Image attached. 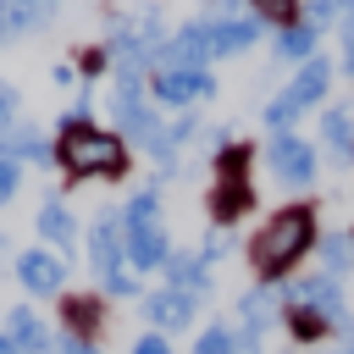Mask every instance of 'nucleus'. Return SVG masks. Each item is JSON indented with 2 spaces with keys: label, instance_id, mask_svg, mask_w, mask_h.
I'll use <instances>...</instances> for the list:
<instances>
[{
  "label": "nucleus",
  "instance_id": "14",
  "mask_svg": "<svg viewBox=\"0 0 354 354\" xmlns=\"http://www.w3.org/2000/svg\"><path fill=\"white\" fill-rule=\"evenodd\" d=\"M55 310H61V332L100 343V326H105V299L100 293H61Z\"/></svg>",
  "mask_w": 354,
  "mask_h": 354
},
{
  "label": "nucleus",
  "instance_id": "7",
  "mask_svg": "<svg viewBox=\"0 0 354 354\" xmlns=\"http://www.w3.org/2000/svg\"><path fill=\"white\" fill-rule=\"evenodd\" d=\"M205 94H216V77H210V72H183V66L149 72V100H155V105L188 111V105H199Z\"/></svg>",
  "mask_w": 354,
  "mask_h": 354
},
{
  "label": "nucleus",
  "instance_id": "18",
  "mask_svg": "<svg viewBox=\"0 0 354 354\" xmlns=\"http://www.w3.org/2000/svg\"><path fill=\"white\" fill-rule=\"evenodd\" d=\"M260 17L249 11V17H227V22H210V50L216 55H238V50H249L254 39H260Z\"/></svg>",
  "mask_w": 354,
  "mask_h": 354
},
{
  "label": "nucleus",
  "instance_id": "25",
  "mask_svg": "<svg viewBox=\"0 0 354 354\" xmlns=\"http://www.w3.org/2000/svg\"><path fill=\"white\" fill-rule=\"evenodd\" d=\"M254 17H260V22L293 28V22H299V0H254Z\"/></svg>",
  "mask_w": 354,
  "mask_h": 354
},
{
  "label": "nucleus",
  "instance_id": "22",
  "mask_svg": "<svg viewBox=\"0 0 354 354\" xmlns=\"http://www.w3.org/2000/svg\"><path fill=\"white\" fill-rule=\"evenodd\" d=\"M238 310H243V332H254V337H260V326L277 315V293H271V288H254V293H243V304H238Z\"/></svg>",
  "mask_w": 354,
  "mask_h": 354
},
{
  "label": "nucleus",
  "instance_id": "3",
  "mask_svg": "<svg viewBox=\"0 0 354 354\" xmlns=\"http://www.w3.org/2000/svg\"><path fill=\"white\" fill-rule=\"evenodd\" d=\"M122 243H127V266H133V277L166 266L171 238H166L160 194H155V188H133V194H127V205H122Z\"/></svg>",
  "mask_w": 354,
  "mask_h": 354
},
{
  "label": "nucleus",
  "instance_id": "8",
  "mask_svg": "<svg viewBox=\"0 0 354 354\" xmlns=\"http://www.w3.org/2000/svg\"><path fill=\"white\" fill-rule=\"evenodd\" d=\"M210 22H183L177 33H166V44L155 50V72L160 66H183V72H205L210 61Z\"/></svg>",
  "mask_w": 354,
  "mask_h": 354
},
{
  "label": "nucleus",
  "instance_id": "17",
  "mask_svg": "<svg viewBox=\"0 0 354 354\" xmlns=\"http://www.w3.org/2000/svg\"><path fill=\"white\" fill-rule=\"evenodd\" d=\"M160 277H166V288H183V293H194V299H205V293H210V266H205L199 254L171 249V254H166V266H160Z\"/></svg>",
  "mask_w": 354,
  "mask_h": 354
},
{
  "label": "nucleus",
  "instance_id": "32",
  "mask_svg": "<svg viewBox=\"0 0 354 354\" xmlns=\"http://www.w3.org/2000/svg\"><path fill=\"white\" fill-rule=\"evenodd\" d=\"M227 249H232V238H227V227H216V232L205 238V249H199V260H205V266H216V260H221Z\"/></svg>",
  "mask_w": 354,
  "mask_h": 354
},
{
  "label": "nucleus",
  "instance_id": "34",
  "mask_svg": "<svg viewBox=\"0 0 354 354\" xmlns=\"http://www.w3.org/2000/svg\"><path fill=\"white\" fill-rule=\"evenodd\" d=\"M50 77H55V83H61V88H77V83H83V77H77V66H72V61H55V66H50Z\"/></svg>",
  "mask_w": 354,
  "mask_h": 354
},
{
  "label": "nucleus",
  "instance_id": "10",
  "mask_svg": "<svg viewBox=\"0 0 354 354\" xmlns=\"http://www.w3.org/2000/svg\"><path fill=\"white\" fill-rule=\"evenodd\" d=\"M0 155L17 166H55V133H44L39 122H17L11 133H0Z\"/></svg>",
  "mask_w": 354,
  "mask_h": 354
},
{
  "label": "nucleus",
  "instance_id": "39",
  "mask_svg": "<svg viewBox=\"0 0 354 354\" xmlns=\"http://www.w3.org/2000/svg\"><path fill=\"white\" fill-rule=\"evenodd\" d=\"M39 6H50V11H55V6H61V0H39Z\"/></svg>",
  "mask_w": 354,
  "mask_h": 354
},
{
  "label": "nucleus",
  "instance_id": "27",
  "mask_svg": "<svg viewBox=\"0 0 354 354\" xmlns=\"http://www.w3.org/2000/svg\"><path fill=\"white\" fill-rule=\"evenodd\" d=\"M17 122H22V94H17V88L0 77V133H11Z\"/></svg>",
  "mask_w": 354,
  "mask_h": 354
},
{
  "label": "nucleus",
  "instance_id": "30",
  "mask_svg": "<svg viewBox=\"0 0 354 354\" xmlns=\"http://www.w3.org/2000/svg\"><path fill=\"white\" fill-rule=\"evenodd\" d=\"M72 66H77V77H100V72L111 66V55H105V44H94V50H83Z\"/></svg>",
  "mask_w": 354,
  "mask_h": 354
},
{
  "label": "nucleus",
  "instance_id": "35",
  "mask_svg": "<svg viewBox=\"0 0 354 354\" xmlns=\"http://www.w3.org/2000/svg\"><path fill=\"white\" fill-rule=\"evenodd\" d=\"M343 66L354 72V17H343Z\"/></svg>",
  "mask_w": 354,
  "mask_h": 354
},
{
  "label": "nucleus",
  "instance_id": "2",
  "mask_svg": "<svg viewBox=\"0 0 354 354\" xmlns=\"http://www.w3.org/2000/svg\"><path fill=\"white\" fill-rule=\"evenodd\" d=\"M310 243H315V216H310L304 205H288V210H277V216L254 232L249 260H254L260 282H277V277H288V271L310 254Z\"/></svg>",
  "mask_w": 354,
  "mask_h": 354
},
{
  "label": "nucleus",
  "instance_id": "26",
  "mask_svg": "<svg viewBox=\"0 0 354 354\" xmlns=\"http://www.w3.org/2000/svg\"><path fill=\"white\" fill-rule=\"evenodd\" d=\"M288 326H293V337H299V343H315V337L326 332V321H321L315 310H288Z\"/></svg>",
  "mask_w": 354,
  "mask_h": 354
},
{
  "label": "nucleus",
  "instance_id": "38",
  "mask_svg": "<svg viewBox=\"0 0 354 354\" xmlns=\"http://www.w3.org/2000/svg\"><path fill=\"white\" fill-rule=\"evenodd\" d=\"M337 354H354V343H343V348H337Z\"/></svg>",
  "mask_w": 354,
  "mask_h": 354
},
{
  "label": "nucleus",
  "instance_id": "15",
  "mask_svg": "<svg viewBox=\"0 0 354 354\" xmlns=\"http://www.w3.org/2000/svg\"><path fill=\"white\" fill-rule=\"evenodd\" d=\"M0 332L17 343V354H50V343H55V332L44 326V315H39V310H28V304H11Z\"/></svg>",
  "mask_w": 354,
  "mask_h": 354
},
{
  "label": "nucleus",
  "instance_id": "12",
  "mask_svg": "<svg viewBox=\"0 0 354 354\" xmlns=\"http://www.w3.org/2000/svg\"><path fill=\"white\" fill-rule=\"evenodd\" d=\"M33 227H39V243H44V249H55L61 260L77 249V216L66 210V199H61V194H44V205H39Z\"/></svg>",
  "mask_w": 354,
  "mask_h": 354
},
{
  "label": "nucleus",
  "instance_id": "11",
  "mask_svg": "<svg viewBox=\"0 0 354 354\" xmlns=\"http://www.w3.org/2000/svg\"><path fill=\"white\" fill-rule=\"evenodd\" d=\"M194 310H199V299L183 293V288H155V293H144V321H149L160 337L194 326Z\"/></svg>",
  "mask_w": 354,
  "mask_h": 354
},
{
  "label": "nucleus",
  "instance_id": "20",
  "mask_svg": "<svg viewBox=\"0 0 354 354\" xmlns=\"http://www.w3.org/2000/svg\"><path fill=\"white\" fill-rule=\"evenodd\" d=\"M249 210V183H216L210 188V216L227 227V221H238Z\"/></svg>",
  "mask_w": 354,
  "mask_h": 354
},
{
  "label": "nucleus",
  "instance_id": "9",
  "mask_svg": "<svg viewBox=\"0 0 354 354\" xmlns=\"http://www.w3.org/2000/svg\"><path fill=\"white\" fill-rule=\"evenodd\" d=\"M266 160H271L277 183H288V188H310V183H315V149H310L299 133H271Z\"/></svg>",
  "mask_w": 354,
  "mask_h": 354
},
{
  "label": "nucleus",
  "instance_id": "29",
  "mask_svg": "<svg viewBox=\"0 0 354 354\" xmlns=\"http://www.w3.org/2000/svg\"><path fill=\"white\" fill-rule=\"evenodd\" d=\"M17 194H22V166H17V160H6V155H0V205H11V199H17Z\"/></svg>",
  "mask_w": 354,
  "mask_h": 354
},
{
  "label": "nucleus",
  "instance_id": "13",
  "mask_svg": "<svg viewBox=\"0 0 354 354\" xmlns=\"http://www.w3.org/2000/svg\"><path fill=\"white\" fill-rule=\"evenodd\" d=\"M288 299H293L299 310H315L326 326H348V315H343V293H337L332 277H304V282L288 288Z\"/></svg>",
  "mask_w": 354,
  "mask_h": 354
},
{
  "label": "nucleus",
  "instance_id": "4",
  "mask_svg": "<svg viewBox=\"0 0 354 354\" xmlns=\"http://www.w3.org/2000/svg\"><path fill=\"white\" fill-rule=\"evenodd\" d=\"M88 266L100 277V293H111V299H133L138 293V277H133L127 243H122V210H100L88 221Z\"/></svg>",
  "mask_w": 354,
  "mask_h": 354
},
{
  "label": "nucleus",
  "instance_id": "31",
  "mask_svg": "<svg viewBox=\"0 0 354 354\" xmlns=\"http://www.w3.org/2000/svg\"><path fill=\"white\" fill-rule=\"evenodd\" d=\"M50 354H100V343H88V337H72V332H55Z\"/></svg>",
  "mask_w": 354,
  "mask_h": 354
},
{
  "label": "nucleus",
  "instance_id": "24",
  "mask_svg": "<svg viewBox=\"0 0 354 354\" xmlns=\"http://www.w3.org/2000/svg\"><path fill=\"white\" fill-rule=\"evenodd\" d=\"M315 243H321L326 277H343V271H348V238H315Z\"/></svg>",
  "mask_w": 354,
  "mask_h": 354
},
{
  "label": "nucleus",
  "instance_id": "19",
  "mask_svg": "<svg viewBox=\"0 0 354 354\" xmlns=\"http://www.w3.org/2000/svg\"><path fill=\"white\" fill-rule=\"evenodd\" d=\"M321 138H326V155H332L337 166H348V160H354V116H348L343 105L321 116Z\"/></svg>",
  "mask_w": 354,
  "mask_h": 354
},
{
  "label": "nucleus",
  "instance_id": "5",
  "mask_svg": "<svg viewBox=\"0 0 354 354\" xmlns=\"http://www.w3.org/2000/svg\"><path fill=\"white\" fill-rule=\"evenodd\" d=\"M326 83H332V66H326L321 55H310V61L299 66V77H293L271 105H266V122H271L277 133H288V127H293V116H299V111H310V105L326 94Z\"/></svg>",
  "mask_w": 354,
  "mask_h": 354
},
{
  "label": "nucleus",
  "instance_id": "28",
  "mask_svg": "<svg viewBox=\"0 0 354 354\" xmlns=\"http://www.w3.org/2000/svg\"><path fill=\"white\" fill-rule=\"evenodd\" d=\"M332 17H354V0H310V22H332Z\"/></svg>",
  "mask_w": 354,
  "mask_h": 354
},
{
  "label": "nucleus",
  "instance_id": "16",
  "mask_svg": "<svg viewBox=\"0 0 354 354\" xmlns=\"http://www.w3.org/2000/svg\"><path fill=\"white\" fill-rule=\"evenodd\" d=\"M50 6H39V0H0V44H11V39H22V33H39V28H50Z\"/></svg>",
  "mask_w": 354,
  "mask_h": 354
},
{
  "label": "nucleus",
  "instance_id": "1",
  "mask_svg": "<svg viewBox=\"0 0 354 354\" xmlns=\"http://www.w3.org/2000/svg\"><path fill=\"white\" fill-rule=\"evenodd\" d=\"M55 166L72 183H116V177H127L133 155H127L122 133H111L100 122H61L55 116Z\"/></svg>",
  "mask_w": 354,
  "mask_h": 354
},
{
  "label": "nucleus",
  "instance_id": "23",
  "mask_svg": "<svg viewBox=\"0 0 354 354\" xmlns=\"http://www.w3.org/2000/svg\"><path fill=\"white\" fill-rule=\"evenodd\" d=\"M194 354H238V332L216 321V326H205V332H199V343H194Z\"/></svg>",
  "mask_w": 354,
  "mask_h": 354
},
{
  "label": "nucleus",
  "instance_id": "33",
  "mask_svg": "<svg viewBox=\"0 0 354 354\" xmlns=\"http://www.w3.org/2000/svg\"><path fill=\"white\" fill-rule=\"evenodd\" d=\"M127 354H171V343H166L160 332H144V337H138V343H133Z\"/></svg>",
  "mask_w": 354,
  "mask_h": 354
},
{
  "label": "nucleus",
  "instance_id": "6",
  "mask_svg": "<svg viewBox=\"0 0 354 354\" xmlns=\"http://www.w3.org/2000/svg\"><path fill=\"white\" fill-rule=\"evenodd\" d=\"M66 260L55 254V249H44V243H33V249H17V260H11V277H17V288L28 293V299H61L66 293Z\"/></svg>",
  "mask_w": 354,
  "mask_h": 354
},
{
  "label": "nucleus",
  "instance_id": "21",
  "mask_svg": "<svg viewBox=\"0 0 354 354\" xmlns=\"http://www.w3.org/2000/svg\"><path fill=\"white\" fill-rule=\"evenodd\" d=\"M277 55H282V61H310V55H315V22H293V28H282Z\"/></svg>",
  "mask_w": 354,
  "mask_h": 354
},
{
  "label": "nucleus",
  "instance_id": "36",
  "mask_svg": "<svg viewBox=\"0 0 354 354\" xmlns=\"http://www.w3.org/2000/svg\"><path fill=\"white\" fill-rule=\"evenodd\" d=\"M11 260H17V249H11V238L0 232V266H11Z\"/></svg>",
  "mask_w": 354,
  "mask_h": 354
},
{
  "label": "nucleus",
  "instance_id": "37",
  "mask_svg": "<svg viewBox=\"0 0 354 354\" xmlns=\"http://www.w3.org/2000/svg\"><path fill=\"white\" fill-rule=\"evenodd\" d=\"M0 354H17V343H11V337H6V332H0Z\"/></svg>",
  "mask_w": 354,
  "mask_h": 354
}]
</instances>
